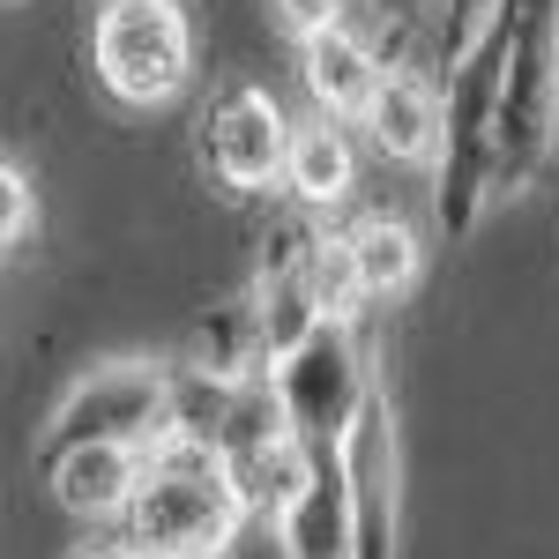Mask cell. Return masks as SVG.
Segmentation results:
<instances>
[{
    "mask_svg": "<svg viewBox=\"0 0 559 559\" xmlns=\"http://www.w3.org/2000/svg\"><path fill=\"white\" fill-rule=\"evenodd\" d=\"M344 239H350V261H358L366 299H395V292L418 284V239H411V224H395V216H366V224H350Z\"/></svg>",
    "mask_w": 559,
    "mask_h": 559,
    "instance_id": "9c48e42d",
    "label": "cell"
},
{
    "mask_svg": "<svg viewBox=\"0 0 559 559\" xmlns=\"http://www.w3.org/2000/svg\"><path fill=\"white\" fill-rule=\"evenodd\" d=\"M381 83H388V75L373 68L366 38H350V31H329V38L306 45V90H313V105H321L329 120H344V112H373Z\"/></svg>",
    "mask_w": 559,
    "mask_h": 559,
    "instance_id": "8992f818",
    "label": "cell"
},
{
    "mask_svg": "<svg viewBox=\"0 0 559 559\" xmlns=\"http://www.w3.org/2000/svg\"><path fill=\"white\" fill-rule=\"evenodd\" d=\"M284 187L299 194L306 210H336L350 187H358V157H350L344 128H299L292 134V165H284Z\"/></svg>",
    "mask_w": 559,
    "mask_h": 559,
    "instance_id": "ba28073f",
    "label": "cell"
},
{
    "mask_svg": "<svg viewBox=\"0 0 559 559\" xmlns=\"http://www.w3.org/2000/svg\"><path fill=\"white\" fill-rule=\"evenodd\" d=\"M165 411H173V381L150 366H112V373H97V381L68 403V448L75 440H128V448H142V440H165Z\"/></svg>",
    "mask_w": 559,
    "mask_h": 559,
    "instance_id": "3957f363",
    "label": "cell"
},
{
    "mask_svg": "<svg viewBox=\"0 0 559 559\" xmlns=\"http://www.w3.org/2000/svg\"><path fill=\"white\" fill-rule=\"evenodd\" d=\"M254 515L239 477L224 471V455L202 440H157L150 448V477L128 508V545L150 559H202L224 552L231 530Z\"/></svg>",
    "mask_w": 559,
    "mask_h": 559,
    "instance_id": "6da1fadb",
    "label": "cell"
},
{
    "mask_svg": "<svg viewBox=\"0 0 559 559\" xmlns=\"http://www.w3.org/2000/svg\"><path fill=\"white\" fill-rule=\"evenodd\" d=\"M366 128H373V142H381L388 157L426 165L432 150H440V97H432L418 75H388L381 97H373V112H366Z\"/></svg>",
    "mask_w": 559,
    "mask_h": 559,
    "instance_id": "52a82bcc",
    "label": "cell"
},
{
    "mask_svg": "<svg viewBox=\"0 0 559 559\" xmlns=\"http://www.w3.org/2000/svg\"><path fill=\"white\" fill-rule=\"evenodd\" d=\"M142 477H150V448H128V440H75V448H60V463H52V492H60V508H75V515H128Z\"/></svg>",
    "mask_w": 559,
    "mask_h": 559,
    "instance_id": "5b68a950",
    "label": "cell"
},
{
    "mask_svg": "<svg viewBox=\"0 0 559 559\" xmlns=\"http://www.w3.org/2000/svg\"><path fill=\"white\" fill-rule=\"evenodd\" d=\"M134 559H150V552H134Z\"/></svg>",
    "mask_w": 559,
    "mask_h": 559,
    "instance_id": "9a60e30c",
    "label": "cell"
},
{
    "mask_svg": "<svg viewBox=\"0 0 559 559\" xmlns=\"http://www.w3.org/2000/svg\"><path fill=\"white\" fill-rule=\"evenodd\" d=\"M0 202H8V224H0V239H8V247H23V231H31V179L15 173V165L0 173Z\"/></svg>",
    "mask_w": 559,
    "mask_h": 559,
    "instance_id": "4fadbf2b",
    "label": "cell"
},
{
    "mask_svg": "<svg viewBox=\"0 0 559 559\" xmlns=\"http://www.w3.org/2000/svg\"><path fill=\"white\" fill-rule=\"evenodd\" d=\"M210 157L231 187H269V179L292 165V128H284V112L261 90H239L210 120Z\"/></svg>",
    "mask_w": 559,
    "mask_h": 559,
    "instance_id": "277c9868",
    "label": "cell"
},
{
    "mask_svg": "<svg viewBox=\"0 0 559 559\" xmlns=\"http://www.w3.org/2000/svg\"><path fill=\"white\" fill-rule=\"evenodd\" d=\"M336 8H344V0H276L284 31H299L306 45H313V38H329V31H344V23H336Z\"/></svg>",
    "mask_w": 559,
    "mask_h": 559,
    "instance_id": "7c38bea8",
    "label": "cell"
},
{
    "mask_svg": "<svg viewBox=\"0 0 559 559\" xmlns=\"http://www.w3.org/2000/svg\"><path fill=\"white\" fill-rule=\"evenodd\" d=\"M187 15L173 0H105L97 15V75L128 105H165L187 83Z\"/></svg>",
    "mask_w": 559,
    "mask_h": 559,
    "instance_id": "7a4b0ae2",
    "label": "cell"
},
{
    "mask_svg": "<svg viewBox=\"0 0 559 559\" xmlns=\"http://www.w3.org/2000/svg\"><path fill=\"white\" fill-rule=\"evenodd\" d=\"M306 292L321 306V321H344L350 306L366 299V284H358V261H350V239H313L306 247Z\"/></svg>",
    "mask_w": 559,
    "mask_h": 559,
    "instance_id": "30bf717a",
    "label": "cell"
},
{
    "mask_svg": "<svg viewBox=\"0 0 559 559\" xmlns=\"http://www.w3.org/2000/svg\"><path fill=\"white\" fill-rule=\"evenodd\" d=\"M216 559H299V545H292V530H284L276 515H261V508H254V515L231 530V545H224Z\"/></svg>",
    "mask_w": 559,
    "mask_h": 559,
    "instance_id": "8fae6325",
    "label": "cell"
},
{
    "mask_svg": "<svg viewBox=\"0 0 559 559\" xmlns=\"http://www.w3.org/2000/svg\"><path fill=\"white\" fill-rule=\"evenodd\" d=\"M90 559H112V552H90Z\"/></svg>",
    "mask_w": 559,
    "mask_h": 559,
    "instance_id": "5bb4252c",
    "label": "cell"
}]
</instances>
